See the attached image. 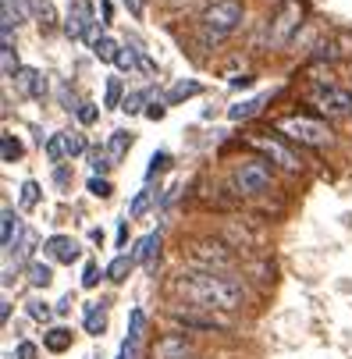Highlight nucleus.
Wrapping results in <instances>:
<instances>
[{"label": "nucleus", "instance_id": "nucleus-1", "mask_svg": "<svg viewBox=\"0 0 352 359\" xmlns=\"http://www.w3.org/2000/svg\"><path fill=\"white\" fill-rule=\"evenodd\" d=\"M175 295H185L199 310H238L245 302V288L231 274H214V271H182L171 281Z\"/></svg>", "mask_w": 352, "mask_h": 359}, {"label": "nucleus", "instance_id": "nucleus-2", "mask_svg": "<svg viewBox=\"0 0 352 359\" xmlns=\"http://www.w3.org/2000/svg\"><path fill=\"white\" fill-rule=\"evenodd\" d=\"M238 249L224 238H196L189 242V260L196 271H214V274H228L235 267V256Z\"/></svg>", "mask_w": 352, "mask_h": 359}, {"label": "nucleus", "instance_id": "nucleus-3", "mask_svg": "<svg viewBox=\"0 0 352 359\" xmlns=\"http://www.w3.org/2000/svg\"><path fill=\"white\" fill-rule=\"evenodd\" d=\"M242 18H245V11H242L238 0H214V4L203 11V18H199V25H203V32L210 39L221 43L224 36H231L242 25Z\"/></svg>", "mask_w": 352, "mask_h": 359}, {"label": "nucleus", "instance_id": "nucleus-4", "mask_svg": "<svg viewBox=\"0 0 352 359\" xmlns=\"http://www.w3.org/2000/svg\"><path fill=\"white\" fill-rule=\"evenodd\" d=\"M278 132H285L288 139L303 142V146H313V149H320V146H331V142H334V132H331L324 121H317V118H303V114H295V118H281V121H278Z\"/></svg>", "mask_w": 352, "mask_h": 359}, {"label": "nucleus", "instance_id": "nucleus-5", "mask_svg": "<svg viewBox=\"0 0 352 359\" xmlns=\"http://www.w3.org/2000/svg\"><path fill=\"white\" fill-rule=\"evenodd\" d=\"M299 25H303V4H299V0H278V11H274L271 29H267V46L278 50V46L292 43Z\"/></svg>", "mask_w": 352, "mask_h": 359}, {"label": "nucleus", "instance_id": "nucleus-6", "mask_svg": "<svg viewBox=\"0 0 352 359\" xmlns=\"http://www.w3.org/2000/svg\"><path fill=\"white\" fill-rule=\"evenodd\" d=\"M271 178H274V171H271L264 161H245V164L235 168L231 185H235L238 196H260V192L271 189Z\"/></svg>", "mask_w": 352, "mask_h": 359}, {"label": "nucleus", "instance_id": "nucleus-7", "mask_svg": "<svg viewBox=\"0 0 352 359\" xmlns=\"http://www.w3.org/2000/svg\"><path fill=\"white\" fill-rule=\"evenodd\" d=\"M171 320L185 331H228L231 324L217 317L214 310H199V306H185V310H171Z\"/></svg>", "mask_w": 352, "mask_h": 359}, {"label": "nucleus", "instance_id": "nucleus-8", "mask_svg": "<svg viewBox=\"0 0 352 359\" xmlns=\"http://www.w3.org/2000/svg\"><path fill=\"white\" fill-rule=\"evenodd\" d=\"M310 104L327 118H341V114H352V93H345L338 86H317L310 93Z\"/></svg>", "mask_w": 352, "mask_h": 359}, {"label": "nucleus", "instance_id": "nucleus-9", "mask_svg": "<svg viewBox=\"0 0 352 359\" xmlns=\"http://www.w3.org/2000/svg\"><path fill=\"white\" fill-rule=\"evenodd\" d=\"M313 65H324V61H341V57H352V36L348 32H334L327 39H320L313 46Z\"/></svg>", "mask_w": 352, "mask_h": 359}, {"label": "nucleus", "instance_id": "nucleus-10", "mask_svg": "<svg viewBox=\"0 0 352 359\" xmlns=\"http://www.w3.org/2000/svg\"><path fill=\"white\" fill-rule=\"evenodd\" d=\"M89 29H96V18H93L89 0H72L68 18H65V32H68V39H86Z\"/></svg>", "mask_w": 352, "mask_h": 359}, {"label": "nucleus", "instance_id": "nucleus-11", "mask_svg": "<svg viewBox=\"0 0 352 359\" xmlns=\"http://www.w3.org/2000/svg\"><path fill=\"white\" fill-rule=\"evenodd\" d=\"M253 142H257V146H260V149L267 153V157H271L274 164H281L285 171H292V175H295V171H303V161H299V157H295V153H292L288 146H281L278 139H267V135H257Z\"/></svg>", "mask_w": 352, "mask_h": 359}, {"label": "nucleus", "instance_id": "nucleus-12", "mask_svg": "<svg viewBox=\"0 0 352 359\" xmlns=\"http://www.w3.org/2000/svg\"><path fill=\"white\" fill-rule=\"evenodd\" d=\"M43 252L50 256V260H57V264H75L79 260V242L72 238V235H50L46 242H43Z\"/></svg>", "mask_w": 352, "mask_h": 359}, {"label": "nucleus", "instance_id": "nucleus-13", "mask_svg": "<svg viewBox=\"0 0 352 359\" xmlns=\"http://www.w3.org/2000/svg\"><path fill=\"white\" fill-rule=\"evenodd\" d=\"M154 359H192V341L185 334H164L154 345Z\"/></svg>", "mask_w": 352, "mask_h": 359}, {"label": "nucleus", "instance_id": "nucleus-14", "mask_svg": "<svg viewBox=\"0 0 352 359\" xmlns=\"http://www.w3.org/2000/svg\"><path fill=\"white\" fill-rule=\"evenodd\" d=\"M15 89L22 96H32V100H43L46 96V75H39L36 68H22L15 75Z\"/></svg>", "mask_w": 352, "mask_h": 359}, {"label": "nucleus", "instance_id": "nucleus-15", "mask_svg": "<svg viewBox=\"0 0 352 359\" xmlns=\"http://www.w3.org/2000/svg\"><path fill=\"white\" fill-rule=\"evenodd\" d=\"M22 224H18V217H15V210L11 207H4V210H0V245H4L8 252L18 245V238H22Z\"/></svg>", "mask_w": 352, "mask_h": 359}, {"label": "nucleus", "instance_id": "nucleus-16", "mask_svg": "<svg viewBox=\"0 0 352 359\" xmlns=\"http://www.w3.org/2000/svg\"><path fill=\"white\" fill-rule=\"evenodd\" d=\"M157 252H161V235H146L132 256H135V264H142L146 271H154L157 267Z\"/></svg>", "mask_w": 352, "mask_h": 359}, {"label": "nucleus", "instance_id": "nucleus-17", "mask_svg": "<svg viewBox=\"0 0 352 359\" xmlns=\"http://www.w3.org/2000/svg\"><path fill=\"white\" fill-rule=\"evenodd\" d=\"M43 348L54 352V355L68 352V348H72V331H68V327H50V331L43 334Z\"/></svg>", "mask_w": 352, "mask_h": 359}, {"label": "nucleus", "instance_id": "nucleus-18", "mask_svg": "<svg viewBox=\"0 0 352 359\" xmlns=\"http://www.w3.org/2000/svg\"><path fill=\"white\" fill-rule=\"evenodd\" d=\"M267 104V96H257V100H245V104H235V107H228V118L231 121H249V118H257L260 114V107Z\"/></svg>", "mask_w": 352, "mask_h": 359}, {"label": "nucleus", "instance_id": "nucleus-19", "mask_svg": "<svg viewBox=\"0 0 352 359\" xmlns=\"http://www.w3.org/2000/svg\"><path fill=\"white\" fill-rule=\"evenodd\" d=\"M128 149H132V132H125V128L111 132V139H107V153H111V161H114V164L125 157Z\"/></svg>", "mask_w": 352, "mask_h": 359}, {"label": "nucleus", "instance_id": "nucleus-20", "mask_svg": "<svg viewBox=\"0 0 352 359\" xmlns=\"http://www.w3.org/2000/svg\"><path fill=\"white\" fill-rule=\"evenodd\" d=\"M199 93H203V86H199L196 79L175 82V86L168 89V104H182V100H189V96H199Z\"/></svg>", "mask_w": 352, "mask_h": 359}, {"label": "nucleus", "instance_id": "nucleus-21", "mask_svg": "<svg viewBox=\"0 0 352 359\" xmlns=\"http://www.w3.org/2000/svg\"><path fill=\"white\" fill-rule=\"evenodd\" d=\"M132 267H135V256H114L111 267H107V278H111L114 285H121V281H128Z\"/></svg>", "mask_w": 352, "mask_h": 359}, {"label": "nucleus", "instance_id": "nucleus-22", "mask_svg": "<svg viewBox=\"0 0 352 359\" xmlns=\"http://www.w3.org/2000/svg\"><path fill=\"white\" fill-rule=\"evenodd\" d=\"M22 157V142L11 135V132H4V135H0V161H4V164H15Z\"/></svg>", "mask_w": 352, "mask_h": 359}, {"label": "nucleus", "instance_id": "nucleus-23", "mask_svg": "<svg viewBox=\"0 0 352 359\" xmlns=\"http://www.w3.org/2000/svg\"><path fill=\"white\" fill-rule=\"evenodd\" d=\"M25 274H29V285H32V288H46L50 281H54V271H50V264H39V260L29 264Z\"/></svg>", "mask_w": 352, "mask_h": 359}, {"label": "nucleus", "instance_id": "nucleus-24", "mask_svg": "<svg viewBox=\"0 0 352 359\" xmlns=\"http://www.w3.org/2000/svg\"><path fill=\"white\" fill-rule=\"evenodd\" d=\"M43 153H46V161L50 164H61L68 153H65V132H57V135H50L46 139V146H43Z\"/></svg>", "mask_w": 352, "mask_h": 359}, {"label": "nucleus", "instance_id": "nucleus-25", "mask_svg": "<svg viewBox=\"0 0 352 359\" xmlns=\"http://www.w3.org/2000/svg\"><path fill=\"white\" fill-rule=\"evenodd\" d=\"M93 54H96L100 61H111V65H114V61H118V54H121V46H118L111 36H104V39H100V43L93 46Z\"/></svg>", "mask_w": 352, "mask_h": 359}, {"label": "nucleus", "instance_id": "nucleus-26", "mask_svg": "<svg viewBox=\"0 0 352 359\" xmlns=\"http://www.w3.org/2000/svg\"><path fill=\"white\" fill-rule=\"evenodd\" d=\"M86 331L89 334H104L107 331V313L96 310V306H89V310H86Z\"/></svg>", "mask_w": 352, "mask_h": 359}, {"label": "nucleus", "instance_id": "nucleus-27", "mask_svg": "<svg viewBox=\"0 0 352 359\" xmlns=\"http://www.w3.org/2000/svg\"><path fill=\"white\" fill-rule=\"evenodd\" d=\"M18 203H22V210H32V207H39V182H22V196H18Z\"/></svg>", "mask_w": 352, "mask_h": 359}, {"label": "nucleus", "instance_id": "nucleus-28", "mask_svg": "<svg viewBox=\"0 0 352 359\" xmlns=\"http://www.w3.org/2000/svg\"><path fill=\"white\" fill-rule=\"evenodd\" d=\"M121 93H125V86H121V79H107V93H104V107H118L121 111Z\"/></svg>", "mask_w": 352, "mask_h": 359}, {"label": "nucleus", "instance_id": "nucleus-29", "mask_svg": "<svg viewBox=\"0 0 352 359\" xmlns=\"http://www.w3.org/2000/svg\"><path fill=\"white\" fill-rule=\"evenodd\" d=\"M32 8H36V22L43 25V29H50L57 22V15H54V4L50 0H32Z\"/></svg>", "mask_w": 352, "mask_h": 359}, {"label": "nucleus", "instance_id": "nucleus-30", "mask_svg": "<svg viewBox=\"0 0 352 359\" xmlns=\"http://www.w3.org/2000/svg\"><path fill=\"white\" fill-rule=\"evenodd\" d=\"M89 164H93V171H96L100 178H104V175L114 168V161H111V153H107V149H93V153H89Z\"/></svg>", "mask_w": 352, "mask_h": 359}, {"label": "nucleus", "instance_id": "nucleus-31", "mask_svg": "<svg viewBox=\"0 0 352 359\" xmlns=\"http://www.w3.org/2000/svg\"><path fill=\"white\" fill-rule=\"evenodd\" d=\"M118 72H132V68H139V50L135 46H121V54H118Z\"/></svg>", "mask_w": 352, "mask_h": 359}, {"label": "nucleus", "instance_id": "nucleus-32", "mask_svg": "<svg viewBox=\"0 0 352 359\" xmlns=\"http://www.w3.org/2000/svg\"><path fill=\"white\" fill-rule=\"evenodd\" d=\"M0 65H4V79H11V82H15V75L22 72V68H18V61H15V46H4V50H0Z\"/></svg>", "mask_w": 352, "mask_h": 359}, {"label": "nucleus", "instance_id": "nucleus-33", "mask_svg": "<svg viewBox=\"0 0 352 359\" xmlns=\"http://www.w3.org/2000/svg\"><path fill=\"white\" fill-rule=\"evenodd\" d=\"M142 104H149V93H128L125 104H121V111H125V114H139ZM142 114H146V111H142Z\"/></svg>", "mask_w": 352, "mask_h": 359}, {"label": "nucleus", "instance_id": "nucleus-34", "mask_svg": "<svg viewBox=\"0 0 352 359\" xmlns=\"http://www.w3.org/2000/svg\"><path fill=\"white\" fill-rule=\"evenodd\" d=\"M32 249H36V231H29V228H25V231H22V238H18V245H15L11 252L18 256V260H25V256H32Z\"/></svg>", "mask_w": 352, "mask_h": 359}, {"label": "nucleus", "instance_id": "nucleus-35", "mask_svg": "<svg viewBox=\"0 0 352 359\" xmlns=\"http://www.w3.org/2000/svg\"><path fill=\"white\" fill-rule=\"evenodd\" d=\"M89 146H86V139L79 135V132H65V153L68 157H79V153H86Z\"/></svg>", "mask_w": 352, "mask_h": 359}, {"label": "nucleus", "instance_id": "nucleus-36", "mask_svg": "<svg viewBox=\"0 0 352 359\" xmlns=\"http://www.w3.org/2000/svg\"><path fill=\"white\" fill-rule=\"evenodd\" d=\"M89 192H93V196H100V199H111V192H114V189H111V182H107V178L93 175V178H89Z\"/></svg>", "mask_w": 352, "mask_h": 359}, {"label": "nucleus", "instance_id": "nucleus-37", "mask_svg": "<svg viewBox=\"0 0 352 359\" xmlns=\"http://www.w3.org/2000/svg\"><path fill=\"white\" fill-rule=\"evenodd\" d=\"M168 114V100H149V104H146V118L149 121H161Z\"/></svg>", "mask_w": 352, "mask_h": 359}, {"label": "nucleus", "instance_id": "nucleus-38", "mask_svg": "<svg viewBox=\"0 0 352 359\" xmlns=\"http://www.w3.org/2000/svg\"><path fill=\"white\" fill-rule=\"evenodd\" d=\"M146 207H149V189L135 192V199H132V207H128V217H139V214H142Z\"/></svg>", "mask_w": 352, "mask_h": 359}, {"label": "nucleus", "instance_id": "nucleus-39", "mask_svg": "<svg viewBox=\"0 0 352 359\" xmlns=\"http://www.w3.org/2000/svg\"><path fill=\"white\" fill-rule=\"evenodd\" d=\"M75 114H79V125H93V121L100 118V107H96V104H79Z\"/></svg>", "mask_w": 352, "mask_h": 359}, {"label": "nucleus", "instance_id": "nucleus-40", "mask_svg": "<svg viewBox=\"0 0 352 359\" xmlns=\"http://www.w3.org/2000/svg\"><path fill=\"white\" fill-rule=\"evenodd\" d=\"M29 317H32V320H50V306L39 302V299H32V302H29Z\"/></svg>", "mask_w": 352, "mask_h": 359}, {"label": "nucleus", "instance_id": "nucleus-41", "mask_svg": "<svg viewBox=\"0 0 352 359\" xmlns=\"http://www.w3.org/2000/svg\"><path fill=\"white\" fill-rule=\"evenodd\" d=\"M96 281H100V267L89 260V264H86V271H82V288H96Z\"/></svg>", "mask_w": 352, "mask_h": 359}, {"label": "nucleus", "instance_id": "nucleus-42", "mask_svg": "<svg viewBox=\"0 0 352 359\" xmlns=\"http://www.w3.org/2000/svg\"><path fill=\"white\" fill-rule=\"evenodd\" d=\"M39 355V348L32 345V341H18V348H15V359H36Z\"/></svg>", "mask_w": 352, "mask_h": 359}, {"label": "nucleus", "instance_id": "nucleus-43", "mask_svg": "<svg viewBox=\"0 0 352 359\" xmlns=\"http://www.w3.org/2000/svg\"><path fill=\"white\" fill-rule=\"evenodd\" d=\"M168 161H171V157H168L164 149H161V153H154V161H149V171H146V175H157V171H164V168H168Z\"/></svg>", "mask_w": 352, "mask_h": 359}, {"label": "nucleus", "instance_id": "nucleus-44", "mask_svg": "<svg viewBox=\"0 0 352 359\" xmlns=\"http://www.w3.org/2000/svg\"><path fill=\"white\" fill-rule=\"evenodd\" d=\"M139 68H142L146 75H157V65H154V61H149V57L142 54V50H139Z\"/></svg>", "mask_w": 352, "mask_h": 359}, {"label": "nucleus", "instance_id": "nucleus-45", "mask_svg": "<svg viewBox=\"0 0 352 359\" xmlns=\"http://www.w3.org/2000/svg\"><path fill=\"white\" fill-rule=\"evenodd\" d=\"M253 86V75H238V79H231V89H249Z\"/></svg>", "mask_w": 352, "mask_h": 359}, {"label": "nucleus", "instance_id": "nucleus-46", "mask_svg": "<svg viewBox=\"0 0 352 359\" xmlns=\"http://www.w3.org/2000/svg\"><path fill=\"white\" fill-rule=\"evenodd\" d=\"M125 8H128V11L139 18V15H142V0H125Z\"/></svg>", "mask_w": 352, "mask_h": 359}, {"label": "nucleus", "instance_id": "nucleus-47", "mask_svg": "<svg viewBox=\"0 0 352 359\" xmlns=\"http://www.w3.org/2000/svg\"><path fill=\"white\" fill-rule=\"evenodd\" d=\"M68 310H72V295H65V299L57 302V313H68Z\"/></svg>", "mask_w": 352, "mask_h": 359}, {"label": "nucleus", "instance_id": "nucleus-48", "mask_svg": "<svg viewBox=\"0 0 352 359\" xmlns=\"http://www.w3.org/2000/svg\"><path fill=\"white\" fill-rule=\"evenodd\" d=\"M8 317H11V302H0V320L8 324Z\"/></svg>", "mask_w": 352, "mask_h": 359}]
</instances>
